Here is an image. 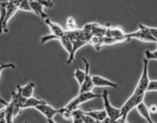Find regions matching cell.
<instances>
[{"mask_svg": "<svg viewBox=\"0 0 157 123\" xmlns=\"http://www.w3.org/2000/svg\"><path fill=\"white\" fill-rule=\"evenodd\" d=\"M109 92L107 89H104L101 94L103 101L104 110L107 114V117L102 121L103 123H115L121 116V109L114 107L111 103L109 98Z\"/></svg>", "mask_w": 157, "mask_h": 123, "instance_id": "obj_1", "label": "cell"}, {"mask_svg": "<svg viewBox=\"0 0 157 123\" xmlns=\"http://www.w3.org/2000/svg\"><path fill=\"white\" fill-rule=\"evenodd\" d=\"M100 98H101V94L94 93L92 91L78 92V95L71 100L63 108L72 112L75 110L79 108L82 103Z\"/></svg>", "mask_w": 157, "mask_h": 123, "instance_id": "obj_2", "label": "cell"}, {"mask_svg": "<svg viewBox=\"0 0 157 123\" xmlns=\"http://www.w3.org/2000/svg\"><path fill=\"white\" fill-rule=\"evenodd\" d=\"M145 96V94L135 95L132 93L123 104L120 109L121 114V118L124 123H128L127 117L128 114L133 109H136L138 104L144 101Z\"/></svg>", "mask_w": 157, "mask_h": 123, "instance_id": "obj_3", "label": "cell"}, {"mask_svg": "<svg viewBox=\"0 0 157 123\" xmlns=\"http://www.w3.org/2000/svg\"><path fill=\"white\" fill-rule=\"evenodd\" d=\"M148 63L149 60L145 58L143 60V68L142 74L132 93L135 95L146 94L147 92V86L150 81L148 75Z\"/></svg>", "mask_w": 157, "mask_h": 123, "instance_id": "obj_4", "label": "cell"}, {"mask_svg": "<svg viewBox=\"0 0 157 123\" xmlns=\"http://www.w3.org/2000/svg\"><path fill=\"white\" fill-rule=\"evenodd\" d=\"M126 37L128 40L136 39L145 43H156L157 40L147 29L145 25L143 24L139 25V29L132 33H126Z\"/></svg>", "mask_w": 157, "mask_h": 123, "instance_id": "obj_5", "label": "cell"}, {"mask_svg": "<svg viewBox=\"0 0 157 123\" xmlns=\"http://www.w3.org/2000/svg\"><path fill=\"white\" fill-rule=\"evenodd\" d=\"M82 60L85 66L86 74L83 83L79 86V92L92 91L95 86L93 84L92 76L90 75V64L85 58H82Z\"/></svg>", "mask_w": 157, "mask_h": 123, "instance_id": "obj_6", "label": "cell"}, {"mask_svg": "<svg viewBox=\"0 0 157 123\" xmlns=\"http://www.w3.org/2000/svg\"><path fill=\"white\" fill-rule=\"evenodd\" d=\"M35 109L46 118L48 123H56L54 121V118L57 114L60 113V109H55L48 103L38 105Z\"/></svg>", "mask_w": 157, "mask_h": 123, "instance_id": "obj_7", "label": "cell"}, {"mask_svg": "<svg viewBox=\"0 0 157 123\" xmlns=\"http://www.w3.org/2000/svg\"><path fill=\"white\" fill-rule=\"evenodd\" d=\"M92 80L95 87L98 88H110L116 89L117 84L113 81L99 75L92 76Z\"/></svg>", "mask_w": 157, "mask_h": 123, "instance_id": "obj_8", "label": "cell"}, {"mask_svg": "<svg viewBox=\"0 0 157 123\" xmlns=\"http://www.w3.org/2000/svg\"><path fill=\"white\" fill-rule=\"evenodd\" d=\"M45 24L48 26L51 34L56 36L59 40L60 38L65 34L66 30L63 27L57 23L52 22L50 18L48 17L44 20Z\"/></svg>", "mask_w": 157, "mask_h": 123, "instance_id": "obj_9", "label": "cell"}, {"mask_svg": "<svg viewBox=\"0 0 157 123\" xmlns=\"http://www.w3.org/2000/svg\"><path fill=\"white\" fill-rule=\"evenodd\" d=\"M29 2L32 13H34L43 20L48 17V15L44 12V5L34 0H29Z\"/></svg>", "mask_w": 157, "mask_h": 123, "instance_id": "obj_10", "label": "cell"}, {"mask_svg": "<svg viewBox=\"0 0 157 123\" xmlns=\"http://www.w3.org/2000/svg\"><path fill=\"white\" fill-rule=\"evenodd\" d=\"M17 10H18V8L16 5L8 2L7 8H6V14L3 25V31L4 33H7L8 32L7 25H8V22L10 21V19L14 15Z\"/></svg>", "mask_w": 157, "mask_h": 123, "instance_id": "obj_11", "label": "cell"}, {"mask_svg": "<svg viewBox=\"0 0 157 123\" xmlns=\"http://www.w3.org/2000/svg\"><path fill=\"white\" fill-rule=\"evenodd\" d=\"M136 110L139 114V115L144 118L147 121V122L149 123H154L155 122L152 120L150 115V111L149 108L147 105L144 102V101L141 102L140 104L137 105L136 107Z\"/></svg>", "mask_w": 157, "mask_h": 123, "instance_id": "obj_12", "label": "cell"}, {"mask_svg": "<svg viewBox=\"0 0 157 123\" xmlns=\"http://www.w3.org/2000/svg\"><path fill=\"white\" fill-rule=\"evenodd\" d=\"M85 113L92 117L98 123H102L107 117V114L104 109L101 110H88L85 111Z\"/></svg>", "mask_w": 157, "mask_h": 123, "instance_id": "obj_13", "label": "cell"}, {"mask_svg": "<svg viewBox=\"0 0 157 123\" xmlns=\"http://www.w3.org/2000/svg\"><path fill=\"white\" fill-rule=\"evenodd\" d=\"M18 85L21 94L24 98L28 99L33 96L36 87V85L34 82L30 81L24 86Z\"/></svg>", "mask_w": 157, "mask_h": 123, "instance_id": "obj_14", "label": "cell"}, {"mask_svg": "<svg viewBox=\"0 0 157 123\" xmlns=\"http://www.w3.org/2000/svg\"><path fill=\"white\" fill-rule=\"evenodd\" d=\"M47 103L46 101L42 99L34 97V96L26 99L25 101L23 106V109L28 108H35L38 105Z\"/></svg>", "mask_w": 157, "mask_h": 123, "instance_id": "obj_15", "label": "cell"}, {"mask_svg": "<svg viewBox=\"0 0 157 123\" xmlns=\"http://www.w3.org/2000/svg\"><path fill=\"white\" fill-rule=\"evenodd\" d=\"M75 66V71L73 73V77L75 78L79 86L83 83L85 77H86V71L85 70L78 67V65L76 63L75 60L73 62Z\"/></svg>", "mask_w": 157, "mask_h": 123, "instance_id": "obj_16", "label": "cell"}, {"mask_svg": "<svg viewBox=\"0 0 157 123\" xmlns=\"http://www.w3.org/2000/svg\"><path fill=\"white\" fill-rule=\"evenodd\" d=\"M59 41L65 51L69 54V57L71 55L73 50L72 41L71 38L65 34L63 36L60 38Z\"/></svg>", "mask_w": 157, "mask_h": 123, "instance_id": "obj_17", "label": "cell"}, {"mask_svg": "<svg viewBox=\"0 0 157 123\" xmlns=\"http://www.w3.org/2000/svg\"><path fill=\"white\" fill-rule=\"evenodd\" d=\"M5 107V109L6 120V123H12L14 119V106L13 103L10 101L7 105Z\"/></svg>", "mask_w": 157, "mask_h": 123, "instance_id": "obj_18", "label": "cell"}, {"mask_svg": "<svg viewBox=\"0 0 157 123\" xmlns=\"http://www.w3.org/2000/svg\"><path fill=\"white\" fill-rule=\"evenodd\" d=\"M85 111L81 110L80 107L75 110L72 113V120L74 123H83V116Z\"/></svg>", "mask_w": 157, "mask_h": 123, "instance_id": "obj_19", "label": "cell"}, {"mask_svg": "<svg viewBox=\"0 0 157 123\" xmlns=\"http://www.w3.org/2000/svg\"><path fill=\"white\" fill-rule=\"evenodd\" d=\"M66 31H73L78 29V25L76 20L72 16H70L66 19Z\"/></svg>", "mask_w": 157, "mask_h": 123, "instance_id": "obj_20", "label": "cell"}, {"mask_svg": "<svg viewBox=\"0 0 157 123\" xmlns=\"http://www.w3.org/2000/svg\"><path fill=\"white\" fill-rule=\"evenodd\" d=\"M18 9L25 12L32 13L29 0H22L20 4L18 5Z\"/></svg>", "mask_w": 157, "mask_h": 123, "instance_id": "obj_21", "label": "cell"}, {"mask_svg": "<svg viewBox=\"0 0 157 123\" xmlns=\"http://www.w3.org/2000/svg\"><path fill=\"white\" fill-rule=\"evenodd\" d=\"M145 58L150 60H157V49L154 51H150L149 49H147L144 52Z\"/></svg>", "mask_w": 157, "mask_h": 123, "instance_id": "obj_22", "label": "cell"}, {"mask_svg": "<svg viewBox=\"0 0 157 123\" xmlns=\"http://www.w3.org/2000/svg\"><path fill=\"white\" fill-rule=\"evenodd\" d=\"M16 66L14 64L12 63H2L0 65V78H1V75H2V72L3 71L6 69H14L15 68ZM0 99L4 100L1 97V94H0Z\"/></svg>", "mask_w": 157, "mask_h": 123, "instance_id": "obj_23", "label": "cell"}, {"mask_svg": "<svg viewBox=\"0 0 157 123\" xmlns=\"http://www.w3.org/2000/svg\"><path fill=\"white\" fill-rule=\"evenodd\" d=\"M157 92V80H150L147 86V92Z\"/></svg>", "mask_w": 157, "mask_h": 123, "instance_id": "obj_24", "label": "cell"}, {"mask_svg": "<svg viewBox=\"0 0 157 123\" xmlns=\"http://www.w3.org/2000/svg\"><path fill=\"white\" fill-rule=\"evenodd\" d=\"M44 5V7L51 8L54 6V3L52 0H34Z\"/></svg>", "mask_w": 157, "mask_h": 123, "instance_id": "obj_25", "label": "cell"}, {"mask_svg": "<svg viewBox=\"0 0 157 123\" xmlns=\"http://www.w3.org/2000/svg\"><path fill=\"white\" fill-rule=\"evenodd\" d=\"M147 29L148 30L150 34L157 40V27H151L145 25Z\"/></svg>", "mask_w": 157, "mask_h": 123, "instance_id": "obj_26", "label": "cell"}, {"mask_svg": "<svg viewBox=\"0 0 157 123\" xmlns=\"http://www.w3.org/2000/svg\"><path fill=\"white\" fill-rule=\"evenodd\" d=\"M6 123L5 107L0 109V123Z\"/></svg>", "mask_w": 157, "mask_h": 123, "instance_id": "obj_27", "label": "cell"}, {"mask_svg": "<svg viewBox=\"0 0 157 123\" xmlns=\"http://www.w3.org/2000/svg\"><path fill=\"white\" fill-rule=\"evenodd\" d=\"M149 111L150 113L152 114H157V105L156 104H153L149 106Z\"/></svg>", "mask_w": 157, "mask_h": 123, "instance_id": "obj_28", "label": "cell"}, {"mask_svg": "<svg viewBox=\"0 0 157 123\" xmlns=\"http://www.w3.org/2000/svg\"><path fill=\"white\" fill-rule=\"evenodd\" d=\"M0 103L3 104V105H4V106H6V105H7V104H8V103L6 101L4 100L0 99Z\"/></svg>", "mask_w": 157, "mask_h": 123, "instance_id": "obj_29", "label": "cell"}, {"mask_svg": "<svg viewBox=\"0 0 157 123\" xmlns=\"http://www.w3.org/2000/svg\"><path fill=\"white\" fill-rule=\"evenodd\" d=\"M156 44H157V42H156Z\"/></svg>", "mask_w": 157, "mask_h": 123, "instance_id": "obj_30", "label": "cell"}]
</instances>
